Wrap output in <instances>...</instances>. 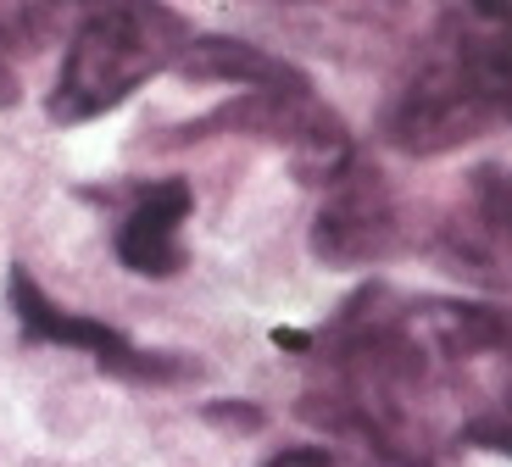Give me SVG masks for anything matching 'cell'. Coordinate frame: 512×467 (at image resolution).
Listing matches in <instances>:
<instances>
[{
    "label": "cell",
    "mask_w": 512,
    "mask_h": 467,
    "mask_svg": "<svg viewBox=\"0 0 512 467\" xmlns=\"http://www.w3.org/2000/svg\"><path fill=\"white\" fill-rule=\"evenodd\" d=\"M206 417H212V423H223V429H240V434H256L262 429V412H256V406H234V401H212L206 406Z\"/></svg>",
    "instance_id": "4fadbf2b"
},
{
    "label": "cell",
    "mask_w": 512,
    "mask_h": 467,
    "mask_svg": "<svg viewBox=\"0 0 512 467\" xmlns=\"http://www.w3.org/2000/svg\"><path fill=\"white\" fill-rule=\"evenodd\" d=\"M195 139H262L279 145L295 162L301 184L323 190L340 167L357 156L351 128L334 106L318 101V89H284V95H234V101L201 112L195 123L173 128L162 145H195Z\"/></svg>",
    "instance_id": "3957f363"
},
{
    "label": "cell",
    "mask_w": 512,
    "mask_h": 467,
    "mask_svg": "<svg viewBox=\"0 0 512 467\" xmlns=\"http://www.w3.org/2000/svg\"><path fill=\"white\" fill-rule=\"evenodd\" d=\"M295 412L318 423L323 434L357 445L379 467H440L446 434L435 423V406L407 401V395L346 390V384H312Z\"/></svg>",
    "instance_id": "277c9868"
},
{
    "label": "cell",
    "mask_w": 512,
    "mask_h": 467,
    "mask_svg": "<svg viewBox=\"0 0 512 467\" xmlns=\"http://www.w3.org/2000/svg\"><path fill=\"white\" fill-rule=\"evenodd\" d=\"M179 78L190 84H240V95H284V89H312V78L295 62L273 56L268 45H251V39H229V34H195L184 45Z\"/></svg>",
    "instance_id": "9c48e42d"
},
{
    "label": "cell",
    "mask_w": 512,
    "mask_h": 467,
    "mask_svg": "<svg viewBox=\"0 0 512 467\" xmlns=\"http://www.w3.org/2000/svg\"><path fill=\"white\" fill-rule=\"evenodd\" d=\"M195 39L190 17L173 6H95L73 23L67 56L45 112L51 123L78 128L117 106L156 73H173L184 45Z\"/></svg>",
    "instance_id": "6da1fadb"
},
{
    "label": "cell",
    "mask_w": 512,
    "mask_h": 467,
    "mask_svg": "<svg viewBox=\"0 0 512 467\" xmlns=\"http://www.w3.org/2000/svg\"><path fill=\"white\" fill-rule=\"evenodd\" d=\"M262 467H357V462L346 451H334V445H284Z\"/></svg>",
    "instance_id": "8fae6325"
},
{
    "label": "cell",
    "mask_w": 512,
    "mask_h": 467,
    "mask_svg": "<svg viewBox=\"0 0 512 467\" xmlns=\"http://www.w3.org/2000/svg\"><path fill=\"white\" fill-rule=\"evenodd\" d=\"M17 95H23V78H17V62L6 51H0V106H17Z\"/></svg>",
    "instance_id": "5bb4252c"
},
{
    "label": "cell",
    "mask_w": 512,
    "mask_h": 467,
    "mask_svg": "<svg viewBox=\"0 0 512 467\" xmlns=\"http://www.w3.org/2000/svg\"><path fill=\"white\" fill-rule=\"evenodd\" d=\"M67 12H56V6H28V0H17V6H0V51L12 56H34L39 45H51L56 34H62Z\"/></svg>",
    "instance_id": "30bf717a"
},
{
    "label": "cell",
    "mask_w": 512,
    "mask_h": 467,
    "mask_svg": "<svg viewBox=\"0 0 512 467\" xmlns=\"http://www.w3.org/2000/svg\"><path fill=\"white\" fill-rule=\"evenodd\" d=\"M435 251L451 273L512 284V162H485L468 173L457 206L435 234Z\"/></svg>",
    "instance_id": "52a82bcc"
},
{
    "label": "cell",
    "mask_w": 512,
    "mask_h": 467,
    "mask_svg": "<svg viewBox=\"0 0 512 467\" xmlns=\"http://www.w3.org/2000/svg\"><path fill=\"white\" fill-rule=\"evenodd\" d=\"M6 290H12L17 329H23L34 345H67V351H84L101 373H112V379H123V384H190V379H201V362H195V356H184V351H145V345H134L123 329H112V323H101V317H84V312L56 306L51 295L39 290V278L28 273L23 262H12Z\"/></svg>",
    "instance_id": "5b68a950"
},
{
    "label": "cell",
    "mask_w": 512,
    "mask_h": 467,
    "mask_svg": "<svg viewBox=\"0 0 512 467\" xmlns=\"http://www.w3.org/2000/svg\"><path fill=\"white\" fill-rule=\"evenodd\" d=\"M462 445L490 451V456H507V462H512V423H501L496 412H490V417H474V423L462 429Z\"/></svg>",
    "instance_id": "7c38bea8"
},
{
    "label": "cell",
    "mask_w": 512,
    "mask_h": 467,
    "mask_svg": "<svg viewBox=\"0 0 512 467\" xmlns=\"http://www.w3.org/2000/svg\"><path fill=\"white\" fill-rule=\"evenodd\" d=\"M190 212H195L190 178H145V184H134L112 228L117 262L140 278H179L184 262H190V251H184Z\"/></svg>",
    "instance_id": "ba28073f"
},
{
    "label": "cell",
    "mask_w": 512,
    "mask_h": 467,
    "mask_svg": "<svg viewBox=\"0 0 512 467\" xmlns=\"http://www.w3.org/2000/svg\"><path fill=\"white\" fill-rule=\"evenodd\" d=\"M496 128H507L501 95L440 39L423 45L412 73L390 89L379 112V139L401 156H451Z\"/></svg>",
    "instance_id": "7a4b0ae2"
},
{
    "label": "cell",
    "mask_w": 512,
    "mask_h": 467,
    "mask_svg": "<svg viewBox=\"0 0 512 467\" xmlns=\"http://www.w3.org/2000/svg\"><path fill=\"white\" fill-rule=\"evenodd\" d=\"M401 240H407V223H401L396 190L357 151L318 190V212H312V234H307L312 256L323 267H379L401 251Z\"/></svg>",
    "instance_id": "8992f818"
},
{
    "label": "cell",
    "mask_w": 512,
    "mask_h": 467,
    "mask_svg": "<svg viewBox=\"0 0 512 467\" xmlns=\"http://www.w3.org/2000/svg\"><path fill=\"white\" fill-rule=\"evenodd\" d=\"M496 417H501V423H512V379H507V395H501V412Z\"/></svg>",
    "instance_id": "9a60e30c"
}]
</instances>
